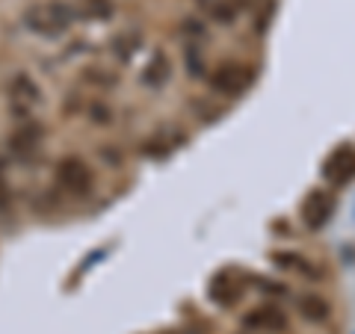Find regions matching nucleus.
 <instances>
[{
  "instance_id": "obj_1",
  "label": "nucleus",
  "mask_w": 355,
  "mask_h": 334,
  "mask_svg": "<svg viewBox=\"0 0 355 334\" xmlns=\"http://www.w3.org/2000/svg\"><path fill=\"white\" fill-rule=\"evenodd\" d=\"M24 21L33 33H42V36H60V33L69 30V24L74 21V9L69 3H42V6H30L24 12Z\"/></svg>"
},
{
  "instance_id": "obj_2",
  "label": "nucleus",
  "mask_w": 355,
  "mask_h": 334,
  "mask_svg": "<svg viewBox=\"0 0 355 334\" xmlns=\"http://www.w3.org/2000/svg\"><path fill=\"white\" fill-rule=\"evenodd\" d=\"M323 177L331 186L349 184L355 177V146L343 142V146H338L335 151H331L326 157V163H323Z\"/></svg>"
},
{
  "instance_id": "obj_3",
  "label": "nucleus",
  "mask_w": 355,
  "mask_h": 334,
  "mask_svg": "<svg viewBox=\"0 0 355 334\" xmlns=\"http://www.w3.org/2000/svg\"><path fill=\"white\" fill-rule=\"evenodd\" d=\"M331 213H335V195H331L329 189H311L302 207H299V216H302V222L311 231L323 228Z\"/></svg>"
},
{
  "instance_id": "obj_4",
  "label": "nucleus",
  "mask_w": 355,
  "mask_h": 334,
  "mask_svg": "<svg viewBox=\"0 0 355 334\" xmlns=\"http://www.w3.org/2000/svg\"><path fill=\"white\" fill-rule=\"evenodd\" d=\"M210 86H214L219 95H243L252 86V69H246V65H240V62L219 65L216 74L210 77Z\"/></svg>"
},
{
  "instance_id": "obj_5",
  "label": "nucleus",
  "mask_w": 355,
  "mask_h": 334,
  "mask_svg": "<svg viewBox=\"0 0 355 334\" xmlns=\"http://www.w3.org/2000/svg\"><path fill=\"white\" fill-rule=\"evenodd\" d=\"M57 177L69 193H77V195H86L89 186H92V172H89V166L80 157H65L60 163Z\"/></svg>"
},
{
  "instance_id": "obj_6",
  "label": "nucleus",
  "mask_w": 355,
  "mask_h": 334,
  "mask_svg": "<svg viewBox=\"0 0 355 334\" xmlns=\"http://www.w3.org/2000/svg\"><path fill=\"white\" fill-rule=\"evenodd\" d=\"M243 326L249 331H284L287 317H284V310H279L275 305H263V308H254L252 314L243 319Z\"/></svg>"
},
{
  "instance_id": "obj_7",
  "label": "nucleus",
  "mask_w": 355,
  "mask_h": 334,
  "mask_svg": "<svg viewBox=\"0 0 355 334\" xmlns=\"http://www.w3.org/2000/svg\"><path fill=\"white\" fill-rule=\"evenodd\" d=\"M39 95H42L39 86L33 83L27 74H18L12 80V86H9V98H12V104H15V109L21 116H24L33 104H39Z\"/></svg>"
},
{
  "instance_id": "obj_8",
  "label": "nucleus",
  "mask_w": 355,
  "mask_h": 334,
  "mask_svg": "<svg viewBox=\"0 0 355 334\" xmlns=\"http://www.w3.org/2000/svg\"><path fill=\"white\" fill-rule=\"evenodd\" d=\"M240 296H243V290H240V284L231 281V272H219L214 281H210V299H214L216 305L231 308L240 302Z\"/></svg>"
},
{
  "instance_id": "obj_9",
  "label": "nucleus",
  "mask_w": 355,
  "mask_h": 334,
  "mask_svg": "<svg viewBox=\"0 0 355 334\" xmlns=\"http://www.w3.org/2000/svg\"><path fill=\"white\" fill-rule=\"evenodd\" d=\"M39 137H42L39 125H21L12 137H9V148H12L18 157H30V154H36V148H39Z\"/></svg>"
},
{
  "instance_id": "obj_10",
  "label": "nucleus",
  "mask_w": 355,
  "mask_h": 334,
  "mask_svg": "<svg viewBox=\"0 0 355 334\" xmlns=\"http://www.w3.org/2000/svg\"><path fill=\"white\" fill-rule=\"evenodd\" d=\"M299 314H302L308 322H326L331 317V308L326 299H320V296H299Z\"/></svg>"
},
{
  "instance_id": "obj_11",
  "label": "nucleus",
  "mask_w": 355,
  "mask_h": 334,
  "mask_svg": "<svg viewBox=\"0 0 355 334\" xmlns=\"http://www.w3.org/2000/svg\"><path fill=\"white\" fill-rule=\"evenodd\" d=\"M169 74H172V65H169V57H166L163 51H157L154 53V60H151V65L146 69V80L148 86H163L166 80H169Z\"/></svg>"
},
{
  "instance_id": "obj_12",
  "label": "nucleus",
  "mask_w": 355,
  "mask_h": 334,
  "mask_svg": "<svg viewBox=\"0 0 355 334\" xmlns=\"http://www.w3.org/2000/svg\"><path fill=\"white\" fill-rule=\"evenodd\" d=\"M80 15H83V18H98V21H104V18L113 15V3H110V0H83Z\"/></svg>"
},
{
  "instance_id": "obj_13",
  "label": "nucleus",
  "mask_w": 355,
  "mask_h": 334,
  "mask_svg": "<svg viewBox=\"0 0 355 334\" xmlns=\"http://www.w3.org/2000/svg\"><path fill=\"white\" fill-rule=\"evenodd\" d=\"M6 204V184H3V177H0V207Z\"/></svg>"
},
{
  "instance_id": "obj_14",
  "label": "nucleus",
  "mask_w": 355,
  "mask_h": 334,
  "mask_svg": "<svg viewBox=\"0 0 355 334\" xmlns=\"http://www.w3.org/2000/svg\"><path fill=\"white\" fill-rule=\"evenodd\" d=\"M243 3H246V6H254V3H258V0H243ZM261 3H266V0H261Z\"/></svg>"
}]
</instances>
